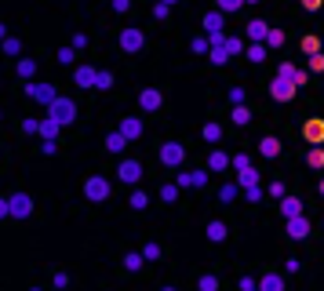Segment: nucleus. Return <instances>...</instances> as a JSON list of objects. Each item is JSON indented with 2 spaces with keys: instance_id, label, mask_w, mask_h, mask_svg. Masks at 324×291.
<instances>
[{
  "instance_id": "obj_1",
  "label": "nucleus",
  "mask_w": 324,
  "mask_h": 291,
  "mask_svg": "<svg viewBox=\"0 0 324 291\" xmlns=\"http://www.w3.org/2000/svg\"><path fill=\"white\" fill-rule=\"evenodd\" d=\"M48 117H51V120H59V124H69V120L77 117V106H73L69 98H55L51 106H48Z\"/></svg>"
},
{
  "instance_id": "obj_2",
  "label": "nucleus",
  "mask_w": 324,
  "mask_h": 291,
  "mask_svg": "<svg viewBox=\"0 0 324 291\" xmlns=\"http://www.w3.org/2000/svg\"><path fill=\"white\" fill-rule=\"evenodd\" d=\"M84 196H88V200H95V204H102L106 196H109V182H106L102 175H91L88 182H84Z\"/></svg>"
},
{
  "instance_id": "obj_3",
  "label": "nucleus",
  "mask_w": 324,
  "mask_h": 291,
  "mask_svg": "<svg viewBox=\"0 0 324 291\" xmlns=\"http://www.w3.org/2000/svg\"><path fill=\"white\" fill-rule=\"evenodd\" d=\"M182 157H186V149H182L179 142H168V146L161 149V164H164V167H179Z\"/></svg>"
},
{
  "instance_id": "obj_4",
  "label": "nucleus",
  "mask_w": 324,
  "mask_h": 291,
  "mask_svg": "<svg viewBox=\"0 0 324 291\" xmlns=\"http://www.w3.org/2000/svg\"><path fill=\"white\" fill-rule=\"evenodd\" d=\"M270 95H273L277 102H288V98H295V84H292V80H284V77H273Z\"/></svg>"
},
{
  "instance_id": "obj_5",
  "label": "nucleus",
  "mask_w": 324,
  "mask_h": 291,
  "mask_svg": "<svg viewBox=\"0 0 324 291\" xmlns=\"http://www.w3.org/2000/svg\"><path fill=\"white\" fill-rule=\"evenodd\" d=\"M302 135H306V142H310V146H321V142H324V120L310 117L306 124H302Z\"/></svg>"
},
{
  "instance_id": "obj_6",
  "label": "nucleus",
  "mask_w": 324,
  "mask_h": 291,
  "mask_svg": "<svg viewBox=\"0 0 324 291\" xmlns=\"http://www.w3.org/2000/svg\"><path fill=\"white\" fill-rule=\"evenodd\" d=\"M142 44H146L142 30H120V48H124V51H138Z\"/></svg>"
},
{
  "instance_id": "obj_7",
  "label": "nucleus",
  "mask_w": 324,
  "mask_h": 291,
  "mask_svg": "<svg viewBox=\"0 0 324 291\" xmlns=\"http://www.w3.org/2000/svg\"><path fill=\"white\" fill-rule=\"evenodd\" d=\"M7 208H11V215H15V219H26V215L33 211V200H30L26 193H15L11 200H7Z\"/></svg>"
},
{
  "instance_id": "obj_8",
  "label": "nucleus",
  "mask_w": 324,
  "mask_h": 291,
  "mask_svg": "<svg viewBox=\"0 0 324 291\" xmlns=\"http://www.w3.org/2000/svg\"><path fill=\"white\" fill-rule=\"evenodd\" d=\"M204 182H208V171H182L175 186H179V190H190V186H193V190H200Z\"/></svg>"
},
{
  "instance_id": "obj_9",
  "label": "nucleus",
  "mask_w": 324,
  "mask_h": 291,
  "mask_svg": "<svg viewBox=\"0 0 324 291\" xmlns=\"http://www.w3.org/2000/svg\"><path fill=\"white\" fill-rule=\"evenodd\" d=\"M117 175L124 178V182H138V178H142V164H138V161H120Z\"/></svg>"
},
{
  "instance_id": "obj_10",
  "label": "nucleus",
  "mask_w": 324,
  "mask_h": 291,
  "mask_svg": "<svg viewBox=\"0 0 324 291\" xmlns=\"http://www.w3.org/2000/svg\"><path fill=\"white\" fill-rule=\"evenodd\" d=\"M161 102H164V95H161L157 88H146L142 95H138V106H142V109H150V113H153V109H161Z\"/></svg>"
},
{
  "instance_id": "obj_11",
  "label": "nucleus",
  "mask_w": 324,
  "mask_h": 291,
  "mask_svg": "<svg viewBox=\"0 0 324 291\" xmlns=\"http://www.w3.org/2000/svg\"><path fill=\"white\" fill-rule=\"evenodd\" d=\"M30 95H33L36 102H48V106H51L55 98H59V95H55V88H51V84H30Z\"/></svg>"
},
{
  "instance_id": "obj_12",
  "label": "nucleus",
  "mask_w": 324,
  "mask_h": 291,
  "mask_svg": "<svg viewBox=\"0 0 324 291\" xmlns=\"http://www.w3.org/2000/svg\"><path fill=\"white\" fill-rule=\"evenodd\" d=\"M288 233H292L295 240H302V237L310 233V219H302V215H295V219H288Z\"/></svg>"
},
{
  "instance_id": "obj_13",
  "label": "nucleus",
  "mask_w": 324,
  "mask_h": 291,
  "mask_svg": "<svg viewBox=\"0 0 324 291\" xmlns=\"http://www.w3.org/2000/svg\"><path fill=\"white\" fill-rule=\"evenodd\" d=\"M277 77L292 80L295 88H302V84H306V73H299V69H295V65H288V62H281V73H277Z\"/></svg>"
},
{
  "instance_id": "obj_14",
  "label": "nucleus",
  "mask_w": 324,
  "mask_h": 291,
  "mask_svg": "<svg viewBox=\"0 0 324 291\" xmlns=\"http://www.w3.org/2000/svg\"><path fill=\"white\" fill-rule=\"evenodd\" d=\"M259 291H284V277L281 273H266L259 280Z\"/></svg>"
},
{
  "instance_id": "obj_15",
  "label": "nucleus",
  "mask_w": 324,
  "mask_h": 291,
  "mask_svg": "<svg viewBox=\"0 0 324 291\" xmlns=\"http://www.w3.org/2000/svg\"><path fill=\"white\" fill-rule=\"evenodd\" d=\"M266 33H270V26H266L262 18H252V22H248V36H252V40H266Z\"/></svg>"
},
{
  "instance_id": "obj_16",
  "label": "nucleus",
  "mask_w": 324,
  "mask_h": 291,
  "mask_svg": "<svg viewBox=\"0 0 324 291\" xmlns=\"http://www.w3.org/2000/svg\"><path fill=\"white\" fill-rule=\"evenodd\" d=\"M255 182H259V171H255V167H244V171H237V186H240V190H252Z\"/></svg>"
},
{
  "instance_id": "obj_17",
  "label": "nucleus",
  "mask_w": 324,
  "mask_h": 291,
  "mask_svg": "<svg viewBox=\"0 0 324 291\" xmlns=\"http://www.w3.org/2000/svg\"><path fill=\"white\" fill-rule=\"evenodd\" d=\"M281 211H284V219H295V215H302V200L284 196V200H281Z\"/></svg>"
},
{
  "instance_id": "obj_18",
  "label": "nucleus",
  "mask_w": 324,
  "mask_h": 291,
  "mask_svg": "<svg viewBox=\"0 0 324 291\" xmlns=\"http://www.w3.org/2000/svg\"><path fill=\"white\" fill-rule=\"evenodd\" d=\"M95 77H98V73L91 69V65H80V69H77V84H80V88H95Z\"/></svg>"
},
{
  "instance_id": "obj_19",
  "label": "nucleus",
  "mask_w": 324,
  "mask_h": 291,
  "mask_svg": "<svg viewBox=\"0 0 324 291\" xmlns=\"http://www.w3.org/2000/svg\"><path fill=\"white\" fill-rule=\"evenodd\" d=\"M120 135H124V138H138V135H142V124H138L135 117H128L124 124H120Z\"/></svg>"
},
{
  "instance_id": "obj_20",
  "label": "nucleus",
  "mask_w": 324,
  "mask_h": 291,
  "mask_svg": "<svg viewBox=\"0 0 324 291\" xmlns=\"http://www.w3.org/2000/svg\"><path fill=\"white\" fill-rule=\"evenodd\" d=\"M208 167H211V171H226V167H229V157L222 153V149H215V153L208 157Z\"/></svg>"
},
{
  "instance_id": "obj_21",
  "label": "nucleus",
  "mask_w": 324,
  "mask_h": 291,
  "mask_svg": "<svg viewBox=\"0 0 324 291\" xmlns=\"http://www.w3.org/2000/svg\"><path fill=\"white\" fill-rule=\"evenodd\" d=\"M204 30H208V33H222V11L204 15Z\"/></svg>"
},
{
  "instance_id": "obj_22",
  "label": "nucleus",
  "mask_w": 324,
  "mask_h": 291,
  "mask_svg": "<svg viewBox=\"0 0 324 291\" xmlns=\"http://www.w3.org/2000/svg\"><path fill=\"white\" fill-rule=\"evenodd\" d=\"M59 128H62V124H59V120H51V117H48V120H40V135L48 138V142H51L55 135H59Z\"/></svg>"
},
{
  "instance_id": "obj_23",
  "label": "nucleus",
  "mask_w": 324,
  "mask_h": 291,
  "mask_svg": "<svg viewBox=\"0 0 324 291\" xmlns=\"http://www.w3.org/2000/svg\"><path fill=\"white\" fill-rule=\"evenodd\" d=\"M226 233H229V229L222 226V222H208V240L219 244V240H226Z\"/></svg>"
},
{
  "instance_id": "obj_24",
  "label": "nucleus",
  "mask_w": 324,
  "mask_h": 291,
  "mask_svg": "<svg viewBox=\"0 0 324 291\" xmlns=\"http://www.w3.org/2000/svg\"><path fill=\"white\" fill-rule=\"evenodd\" d=\"M306 164H310V167H324V149H321V146H310Z\"/></svg>"
},
{
  "instance_id": "obj_25",
  "label": "nucleus",
  "mask_w": 324,
  "mask_h": 291,
  "mask_svg": "<svg viewBox=\"0 0 324 291\" xmlns=\"http://www.w3.org/2000/svg\"><path fill=\"white\" fill-rule=\"evenodd\" d=\"M226 59H229V51H226V40H222V44H211V62H215V65H222Z\"/></svg>"
},
{
  "instance_id": "obj_26",
  "label": "nucleus",
  "mask_w": 324,
  "mask_h": 291,
  "mask_svg": "<svg viewBox=\"0 0 324 291\" xmlns=\"http://www.w3.org/2000/svg\"><path fill=\"white\" fill-rule=\"evenodd\" d=\"M259 149H262V157H277V153H281V142H277V138H262Z\"/></svg>"
},
{
  "instance_id": "obj_27",
  "label": "nucleus",
  "mask_w": 324,
  "mask_h": 291,
  "mask_svg": "<svg viewBox=\"0 0 324 291\" xmlns=\"http://www.w3.org/2000/svg\"><path fill=\"white\" fill-rule=\"evenodd\" d=\"M33 73H36V62H33V59H18V77H26V80H30Z\"/></svg>"
},
{
  "instance_id": "obj_28",
  "label": "nucleus",
  "mask_w": 324,
  "mask_h": 291,
  "mask_svg": "<svg viewBox=\"0 0 324 291\" xmlns=\"http://www.w3.org/2000/svg\"><path fill=\"white\" fill-rule=\"evenodd\" d=\"M124 142H128L124 135H109V138H106V149H109V153H120V149H124Z\"/></svg>"
},
{
  "instance_id": "obj_29",
  "label": "nucleus",
  "mask_w": 324,
  "mask_h": 291,
  "mask_svg": "<svg viewBox=\"0 0 324 291\" xmlns=\"http://www.w3.org/2000/svg\"><path fill=\"white\" fill-rule=\"evenodd\" d=\"M200 291H219V277H211V273H204L200 277V284H197Z\"/></svg>"
},
{
  "instance_id": "obj_30",
  "label": "nucleus",
  "mask_w": 324,
  "mask_h": 291,
  "mask_svg": "<svg viewBox=\"0 0 324 291\" xmlns=\"http://www.w3.org/2000/svg\"><path fill=\"white\" fill-rule=\"evenodd\" d=\"M302 51H306V55H317L321 51V40H317V36H302Z\"/></svg>"
},
{
  "instance_id": "obj_31",
  "label": "nucleus",
  "mask_w": 324,
  "mask_h": 291,
  "mask_svg": "<svg viewBox=\"0 0 324 291\" xmlns=\"http://www.w3.org/2000/svg\"><path fill=\"white\" fill-rule=\"evenodd\" d=\"M266 44H270V48H281L284 44V30H270L266 33Z\"/></svg>"
},
{
  "instance_id": "obj_32",
  "label": "nucleus",
  "mask_w": 324,
  "mask_h": 291,
  "mask_svg": "<svg viewBox=\"0 0 324 291\" xmlns=\"http://www.w3.org/2000/svg\"><path fill=\"white\" fill-rule=\"evenodd\" d=\"M204 138H208V142H219V138H222V128L219 124H208L204 128Z\"/></svg>"
},
{
  "instance_id": "obj_33",
  "label": "nucleus",
  "mask_w": 324,
  "mask_h": 291,
  "mask_svg": "<svg viewBox=\"0 0 324 291\" xmlns=\"http://www.w3.org/2000/svg\"><path fill=\"white\" fill-rule=\"evenodd\" d=\"M237 190H240V186H233V182H229V186H222V190H219V200H233Z\"/></svg>"
},
{
  "instance_id": "obj_34",
  "label": "nucleus",
  "mask_w": 324,
  "mask_h": 291,
  "mask_svg": "<svg viewBox=\"0 0 324 291\" xmlns=\"http://www.w3.org/2000/svg\"><path fill=\"white\" fill-rule=\"evenodd\" d=\"M244 4V0H219V11L226 15V11H237V7Z\"/></svg>"
},
{
  "instance_id": "obj_35",
  "label": "nucleus",
  "mask_w": 324,
  "mask_h": 291,
  "mask_svg": "<svg viewBox=\"0 0 324 291\" xmlns=\"http://www.w3.org/2000/svg\"><path fill=\"white\" fill-rule=\"evenodd\" d=\"M233 120H237V124H248V120H252V113H248L244 106H237V109H233Z\"/></svg>"
},
{
  "instance_id": "obj_36",
  "label": "nucleus",
  "mask_w": 324,
  "mask_h": 291,
  "mask_svg": "<svg viewBox=\"0 0 324 291\" xmlns=\"http://www.w3.org/2000/svg\"><path fill=\"white\" fill-rule=\"evenodd\" d=\"M124 266H128V269H138V266H142V255H138V251H131V255L124 259Z\"/></svg>"
},
{
  "instance_id": "obj_37",
  "label": "nucleus",
  "mask_w": 324,
  "mask_h": 291,
  "mask_svg": "<svg viewBox=\"0 0 324 291\" xmlns=\"http://www.w3.org/2000/svg\"><path fill=\"white\" fill-rule=\"evenodd\" d=\"M95 88H113V77H109V73H98V77H95Z\"/></svg>"
},
{
  "instance_id": "obj_38",
  "label": "nucleus",
  "mask_w": 324,
  "mask_h": 291,
  "mask_svg": "<svg viewBox=\"0 0 324 291\" xmlns=\"http://www.w3.org/2000/svg\"><path fill=\"white\" fill-rule=\"evenodd\" d=\"M161 196L164 200H175V196H179V186H161Z\"/></svg>"
},
{
  "instance_id": "obj_39",
  "label": "nucleus",
  "mask_w": 324,
  "mask_h": 291,
  "mask_svg": "<svg viewBox=\"0 0 324 291\" xmlns=\"http://www.w3.org/2000/svg\"><path fill=\"white\" fill-rule=\"evenodd\" d=\"M18 48H22V44H18L15 36H7V40H4V51H7V55H18Z\"/></svg>"
},
{
  "instance_id": "obj_40",
  "label": "nucleus",
  "mask_w": 324,
  "mask_h": 291,
  "mask_svg": "<svg viewBox=\"0 0 324 291\" xmlns=\"http://www.w3.org/2000/svg\"><path fill=\"white\" fill-rule=\"evenodd\" d=\"M131 208H135V211L146 208V193H131Z\"/></svg>"
},
{
  "instance_id": "obj_41",
  "label": "nucleus",
  "mask_w": 324,
  "mask_h": 291,
  "mask_svg": "<svg viewBox=\"0 0 324 291\" xmlns=\"http://www.w3.org/2000/svg\"><path fill=\"white\" fill-rule=\"evenodd\" d=\"M310 69H317V73L324 69V55H321V51H317V55H310Z\"/></svg>"
},
{
  "instance_id": "obj_42",
  "label": "nucleus",
  "mask_w": 324,
  "mask_h": 291,
  "mask_svg": "<svg viewBox=\"0 0 324 291\" xmlns=\"http://www.w3.org/2000/svg\"><path fill=\"white\" fill-rule=\"evenodd\" d=\"M229 102H233V106H240V102H244V88H233V91H229Z\"/></svg>"
},
{
  "instance_id": "obj_43",
  "label": "nucleus",
  "mask_w": 324,
  "mask_h": 291,
  "mask_svg": "<svg viewBox=\"0 0 324 291\" xmlns=\"http://www.w3.org/2000/svg\"><path fill=\"white\" fill-rule=\"evenodd\" d=\"M248 59H252V62H262V59H266V51H262V48H259V44H255V48L248 51Z\"/></svg>"
},
{
  "instance_id": "obj_44",
  "label": "nucleus",
  "mask_w": 324,
  "mask_h": 291,
  "mask_svg": "<svg viewBox=\"0 0 324 291\" xmlns=\"http://www.w3.org/2000/svg\"><path fill=\"white\" fill-rule=\"evenodd\" d=\"M240 291H259V284H255L252 277H244V280H240Z\"/></svg>"
},
{
  "instance_id": "obj_45",
  "label": "nucleus",
  "mask_w": 324,
  "mask_h": 291,
  "mask_svg": "<svg viewBox=\"0 0 324 291\" xmlns=\"http://www.w3.org/2000/svg\"><path fill=\"white\" fill-rule=\"evenodd\" d=\"M59 62L69 65V62H73V48H62V51H59Z\"/></svg>"
},
{
  "instance_id": "obj_46",
  "label": "nucleus",
  "mask_w": 324,
  "mask_h": 291,
  "mask_svg": "<svg viewBox=\"0 0 324 291\" xmlns=\"http://www.w3.org/2000/svg\"><path fill=\"white\" fill-rule=\"evenodd\" d=\"M142 255H146V259H157V255H161V248H157V244H146Z\"/></svg>"
},
{
  "instance_id": "obj_47",
  "label": "nucleus",
  "mask_w": 324,
  "mask_h": 291,
  "mask_svg": "<svg viewBox=\"0 0 324 291\" xmlns=\"http://www.w3.org/2000/svg\"><path fill=\"white\" fill-rule=\"evenodd\" d=\"M208 44H211V40H204V36H197V40H193V51H208Z\"/></svg>"
},
{
  "instance_id": "obj_48",
  "label": "nucleus",
  "mask_w": 324,
  "mask_h": 291,
  "mask_svg": "<svg viewBox=\"0 0 324 291\" xmlns=\"http://www.w3.org/2000/svg\"><path fill=\"white\" fill-rule=\"evenodd\" d=\"M226 51H240V40H237V36H226Z\"/></svg>"
},
{
  "instance_id": "obj_49",
  "label": "nucleus",
  "mask_w": 324,
  "mask_h": 291,
  "mask_svg": "<svg viewBox=\"0 0 324 291\" xmlns=\"http://www.w3.org/2000/svg\"><path fill=\"white\" fill-rule=\"evenodd\" d=\"M131 7V0H113V11H128Z\"/></svg>"
},
{
  "instance_id": "obj_50",
  "label": "nucleus",
  "mask_w": 324,
  "mask_h": 291,
  "mask_svg": "<svg viewBox=\"0 0 324 291\" xmlns=\"http://www.w3.org/2000/svg\"><path fill=\"white\" fill-rule=\"evenodd\" d=\"M321 4H324V0H302V7H306V11H317Z\"/></svg>"
},
{
  "instance_id": "obj_51",
  "label": "nucleus",
  "mask_w": 324,
  "mask_h": 291,
  "mask_svg": "<svg viewBox=\"0 0 324 291\" xmlns=\"http://www.w3.org/2000/svg\"><path fill=\"white\" fill-rule=\"evenodd\" d=\"M4 215H11V208H7V200H0V219H4Z\"/></svg>"
},
{
  "instance_id": "obj_52",
  "label": "nucleus",
  "mask_w": 324,
  "mask_h": 291,
  "mask_svg": "<svg viewBox=\"0 0 324 291\" xmlns=\"http://www.w3.org/2000/svg\"><path fill=\"white\" fill-rule=\"evenodd\" d=\"M164 4H168V7H171V4H175V0H164Z\"/></svg>"
},
{
  "instance_id": "obj_53",
  "label": "nucleus",
  "mask_w": 324,
  "mask_h": 291,
  "mask_svg": "<svg viewBox=\"0 0 324 291\" xmlns=\"http://www.w3.org/2000/svg\"><path fill=\"white\" fill-rule=\"evenodd\" d=\"M0 36H4V26H0Z\"/></svg>"
},
{
  "instance_id": "obj_54",
  "label": "nucleus",
  "mask_w": 324,
  "mask_h": 291,
  "mask_svg": "<svg viewBox=\"0 0 324 291\" xmlns=\"http://www.w3.org/2000/svg\"><path fill=\"white\" fill-rule=\"evenodd\" d=\"M321 193H324V182H321Z\"/></svg>"
},
{
  "instance_id": "obj_55",
  "label": "nucleus",
  "mask_w": 324,
  "mask_h": 291,
  "mask_svg": "<svg viewBox=\"0 0 324 291\" xmlns=\"http://www.w3.org/2000/svg\"><path fill=\"white\" fill-rule=\"evenodd\" d=\"M164 291H175V288H164Z\"/></svg>"
},
{
  "instance_id": "obj_56",
  "label": "nucleus",
  "mask_w": 324,
  "mask_h": 291,
  "mask_svg": "<svg viewBox=\"0 0 324 291\" xmlns=\"http://www.w3.org/2000/svg\"><path fill=\"white\" fill-rule=\"evenodd\" d=\"M33 291H40V288H33Z\"/></svg>"
},
{
  "instance_id": "obj_57",
  "label": "nucleus",
  "mask_w": 324,
  "mask_h": 291,
  "mask_svg": "<svg viewBox=\"0 0 324 291\" xmlns=\"http://www.w3.org/2000/svg\"><path fill=\"white\" fill-rule=\"evenodd\" d=\"M252 4H255V0H252Z\"/></svg>"
}]
</instances>
